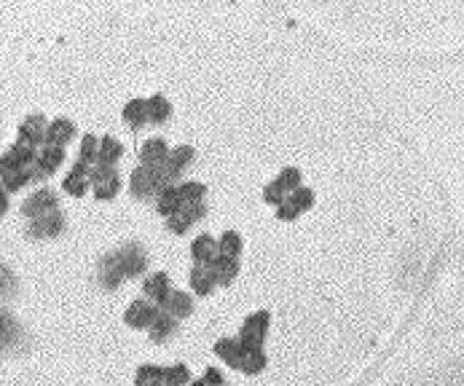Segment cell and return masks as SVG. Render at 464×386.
<instances>
[{"mask_svg": "<svg viewBox=\"0 0 464 386\" xmlns=\"http://www.w3.org/2000/svg\"><path fill=\"white\" fill-rule=\"evenodd\" d=\"M268 322H271V314L268 311H255L250 314L244 325H242V335H239V344H242V351H258L263 346V338L268 333Z\"/></svg>", "mask_w": 464, "mask_h": 386, "instance_id": "obj_1", "label": "cell"}, {"mask_svg": "<svg viewBox=\"0 0 464 386\" xmlns=\"http://www.w3.org/2000/svg\"><path fill=\"white\" fill-rule=\"evenodd\" d=\"M38 161V147L27 145V143H13L3 156H0V177L13 174L19 169H27L30 164Z\"/></svg>", "mask_w": 464, "mask_h": 386, "instance_id": "obj_2", "label": "cell"}, {"mask_svg": "<svg viewBox=\"0 0 464 386\" xmlns=\"http://www.w3.org/2000/svg\"><path fill=\"white\" fill-rule=\"evenodd\" d=\"M159 306H150L148 301H134L132 306L126 308V314H124V320H126V325L129 327H134V330H148L150 325H153V320L159 317Z\"/></svg>", "mask_w": 464, "mask_h": 386, "instance_id": "obj_3", "label": "cell"}, {"mask_svg": "<svg viewBox=\"0 0 464 386\" xmlns=\"http://www.w3.org/2000/svg\"><path fill=\"white\" fill-rule=\"evenodd\" d=\"M207 215V207H204V201L199 204H183V210L180 212H174L169 220H167V228L174 231V234H186L188 228L194 226L196 220H201Z\"/></svg>", "mask_w": 464, "mask_h": 386, "instance_id": "obj_4", "label": "cell"}, {"mask_svg": "<svg viewBox=\"0 0 464 386\" xmlns=\"http://www.w3.org/2000/svg\"><path fill=\"white\" fill-rule=\"evenodd\" d=\"M46 129H49V123H46L43 116H30L19 126V143H27L32 147L46 145Z\"/></svg>", "mask_w": 464, "mask_h": 386, "instance_id": "obj_5", "label": "cell"}, {"mask_svg": "<svg viewBox=\"0 0 464 386\" xmlns=\"http://www.w3.org/2000/svg\"><path fill=\"white\" fill-rule=\"evenodd\" d=\"M54 210H59V199H56L54 191H38V193H32L25 201V207H22V212L27 217H40V215L54 212Z\"/></svg>", "mask_w": 464, "mask_h": 386, "instance_id": "obj_6", "label": "cell"}, {"mask_svg": "<svg viewBox=\"0 0 464 386\" xmlns=\"http://www.w3.org/2000/svg\"><path fill=\"white\" fill-rule=\"evenodd\" d=\"M143 290H145L148 298H153V303H159V308H164V303H167V301H169V295H172L169 274H164V271H156L153 277H148V279H145Z\"/></svg>", "mask_w": 464, "mask_h": 386, "instance_id": "obj_7", "label": "cell"}, {"mask_svg": "<svg viewBox=\"0 0 464 386\" xmlns=\"http://www.w3.org/2000/svg\"><path fill=\"white\" fill-rule=\"evenodd\" d=\"M207 268L213 271L215 284H231V282L237 279V274H239V260L237 258H226V255L218 253L213 260L207 263Z\"/></svg>", "mask_w": 464, "mask_h": 386, "instance_id": "obj_8", "label": "cell"}, {"mask_svg": "<svg viewBox=\"0 0 464 386\" xmlns=\"http://www.w3.org/2000/svg\"><path fill=\"white\" fill-rule=\"evenodd\" d=\"M89 169H92V167L81 159L73 164L70 174L65 177V191L70 196H83V193L89 191Z\"/></svg>", "mask_w": 464, "mask_h": 386, "instance_id": "obj_9", "label": "cell"}, {"mask_svg": "<svg viewBox=\"0 0 464 386\" xmlns=\"http://www.w3.org/2000/svg\"><path fill=\"white\" fill-rule=\"evenodd\" d=\"M169 159V145L161 137H150L145 145L140 147V161L143 167H161Z\"/></svg>", "mask_w": 464, "mask_h": 386, "instance_id": "obj_10", "label": "cell"}, {"mask_svg": "<svg viewBox=\"0 0 464 386\" xmlns=\"http://www.w3.org/2000/svg\"><path fill=\"white\" fill-rule=\"evenodd\" d=\"M62 226H65L62 215H59V210H54V212H46V215H40V217H32L30 234H32V236H40V239H46V236H56V234L62 231Z\"/></svg>", "mask_w": 464, "mask_h": 386, "instance_id": "obj_11", "label": "cell"}, {"mask_svg": "<svg viewBox=\"0 0 464 386\" xmlns=\"http://www.w3.org/2000/svg\"><path fill=\"white\" fill-rule=\"evenodd\" d=\"M116 260H119V268L124 271V277H137V274H143L145 271V253L134 244V247H126L124 253L116 255Z\"/></svg>", "mask_w": 464, "mask_h": 386, "instance_id": "obj_12", "label": "cell"}, {"mask_svg": "<svg viewBox=\"0 0 464 386\" xmlns=\"http://www.w3.org/2000/svg\"><path fill=\"white\" fill-rule=\"evenodd\" d=\"M73 137H76V123L67 119H56V121H52L49 129H46V145L65 147Z\"/></svg>", "mask_w": 464, "mask_h": 386, "instance_id": "obj_13", "label": "cell"}, {"mask_svg": "<svg viewBox=\"0 0 464 386\" xmlns=\"http://www.w3.org/2000/svg\"><path fill=\"white\" fill-rule=\"evenodd\" d=\"M62 161H65V147H59V145H43L38 150V164L40 169H43V174L49 177L52 172H56L59 167H62Z\"/></svg>", "mask_w": 464, "mask_h": 386, "instance_id": "obj_14", "label": "cell"}, {"mask_svg": "<svg viewBox=\"0 0 464 386\" xmlns=\"http://www.w3.org/2000/svg\"><path fill=\"white\" fill-rule=\"evenodd\" d=\"M191 161H194V147L191 145H180V147H174V150H169V159L164 164V169L172 177V183H174V177L183 172Z\"/></svg>", "mask_w": 464, "mask_h": 386, "instance_id": "obj_15", "label": "cell"}, {"mask_svg": "<svg viewBox=\"0 0 464 386\" xmlns=\"http://www.w3.org/2000/svg\"><path fill=\"white\" fill-rule=\"evenodd\" d=\"M191 253H194V260H196V263L207 266L215 255H218V239L210 236V234H201V236H196L194 244H191Z\"/></svg>", "mask_w": 464, "mask_h": 386, "instance_id": "obj_16", "label": "cell"}, {"mask_svg": "<svg viewBox=\"0 0 464 386\" xmlns=\"http://www.w3.org/2000/svg\"><path fill=\"white\" fill-rule=\"evenodd\" d=\"M124 156V145H121L116 137H100V150H97V164L102 167H113L116 161Z\"/></svg>", "mask_w": 464, "mask_h": 386, "instance_id": "obj_17", "label": "cell"}, {"mask_svg": "<svg viewBox=\"0 0 464 386\" xmlns=\"http://www.w3.org/2000/svg\"><path fill=\"white\" fill-rule=\"evenodd\" d=\"M215 354L220 357L223 362H228L231 368H237L239 370V360H242V344H239V338H220L218 344H215Z\"/></svg>", "mask_w": 464, "mask_h": 386, "instance_id": "obj_18", "label": "cell"}, {"mask_svg": "<svg viewBox=\"0 0 464 386\" xmlns=\"http://www.w3.org/2000/svg\"><path fill=\"white\" fill-rule=\"evenodd\" d=\"M191 287L196 290V295H210L215 290L213 271H210L207 266H201V263H196L194 271H191Z\"/></svg>", "mask_w": 464, "mask_h": 386, "instance_id": "obj_19", "label": "cell"}, {"mask_svg": "<svg viewBox=\"0 0 464 386\" xmlns=\"http://www.w3.org/2000/svg\"><path fill=\"white\" fill-rule=\"evenodd\" d=\"M124 121L134 126V129H140V126H145L148 121V99H132V102H126L124 107Z\"/></svg>", "mask_w": 464, "mask_h": 386, "instance_id": "obj_20", "label": "cell"}, {"mask_svg": "<svg viewBox=\"0 0 464 386\" xmlns=\"http://www.w3.org/2000/svg\"><path fill=\"white\" fill-rule=\"evenodd\" d=\"M169 116H172L169 99H167L164 94H153V97L148 99V119L153 121V123H164V121H169Z\"/></svg>", "mask_w": 464, "mask_h": 386, "instance_id": "obj_21", "label": "cell"}, {"mask_svg": "<svg viewBox=\"0 0 464 386\" xmlns=\"http://www.w3.org/2000/svg\"><path fill=\"white\" fill-rule=\"evenodd\" d=\"M156 207H159V212L167 215V217H172L174 212H180V210H183V199H180L177 188H174V186L164 188V191L159 193V201H156Z\"/></svg>", "mask_w": 464, "mask_h": 386, "instance_id": "obj_22", "label": "cell"}, {"mask_svg": "<svg viewBox=\"0 0 464 386\" xmlns=\"http://www.w3.org/2000/svg\"><path fill=\"white\" fill-rule=\"evenodd\" d=\"M164 311H169L174 320H180V317H188L194 311V301H191L188 293H172L169 301L164 303Z\"/></svg>", "mask_w": 464, "mask_h": 386, "instance_id": "obj_23", "label": "cell"}, {"mask_svg": "<svg viewBox=\"0 0 464 386\" xmlns=\"http://www.w3.org/2000/svg\"><path fill=\"white\" fill-rule=\"evenodd\" d=\"M174 327H177V320H174L169 311H159V317L153 320V325L148 327L150 335H153V341H164L169 333H174Z\"/></svg>", "mask_w": 464, "mask_h": 386, "instance_id": "obj_24", "label": "cell"}, {"mask_svg": "<svg viewBox=\"0 0 464 386\" xmlns=\"http://www.w3.org/2000/svg\"><path fill=\"white\" fill-rule=\"evenodd\" d=\"M137 386H164V368L159 365H143L134 375Z\"/></svg>", "mask_w": 464, "mask_h": 386, "instance_id": "obj_25", "label": "cell"}, {"mask_svg": "<svg viewBox=\"0 0 464 386\" xmlns=\"http://www.w3.org/2000/svg\"><path fill=\"white\" fill-rule=\"evenodd\" d=\"M263 368H266L263 349H258V351H244V354H242V360H239V370H242V373H247V375L261 373Z\"/></svg>", "mask_w": 464, "mask_h": 386, "instance_id": "obj_26", "label": "cell"}, {"mask_svg": "<svg viewBox=\"0 0 464 386\" xmlns=\"http://www.w3.org/2000/svg\"><path fill=\"white\" fill-rule=\"evenodd\" d=\"M218 253L226 255V258H239L242 253V236H239L237 231H226L220 241H218Z\"/></svg>", "mask_w": 464, "mask_h": 386, "instance_id": "obj_27", "label": "cell"}, {"mask_svg": "<svg viewBox=\"0 0 464 386\" xmlns=\"http://www.w3.org/2000/svg\"><path fill=\"white\" fill-rule=\"evenodd\" d=\"M177 193H180L183 204H199V201H204L207 188L201 186V183H196V180H191V183H183V186L177 188Z\"/></svg>", "mask_w": 464, "mask_h": 386, "instance_id": "obj_28", "label": "cell"}, {"mask_svg": "<svg viewBox=\"0 0 464 386\" xmlns=\"http://www.w3.org/2000/svg\"><path fill=\"white\" fill-rule=\"evenodd\" d=\"M287 201H290L298 212H306V210L314 207V191H311V188H304V186L295 188L290 196H287Z\"/></svg>", "mask_w": 464, "mask_h": 386, "instance_id": "obj_29", "label": "cell"}, {"mask_svg": "<svg viewBox=\"0 0 464 386\" xmlns=\"http://www.w3.org/2000/svg\"><path fill=\"white\" fill-rule=\"evenodd\" d=\"M191 381L186 365H172V368H164V386H186Z\"/></svg>", "mask_w": 464, "mask_h": 386, "instance_id": "obj_30", "label": "cell"}, {"mask_svg": "<svg viewBox=\"0 0 464 386\" xmlns=\"http://www.w3.org/2000/svg\"><path fill=\"white\" fill-rule=\"evenodd\" d=\"M94 188V196L100 201H110L116 193H119V188H121V180H119V174L116 177H110V180H102V183H97Z\"/></svg>", "mask_w": 464, "mask_h": 386, "instance_id": "obj_31", "label": "cell"}, {"mask_svg": "<svg viewBox=\"0 0 464 386\" xmlns=\"http://www.w3.org/2000/svg\"><path fill=\"white\" fill-rule=\"evenodd\" d=\"M30 180H32V174H30V167H27V169H19V172H13V174H6V177H3V188H6L8 193H13V191H22Z\"/></svg>", "mask_w": 464, "mask_h": 386, "instance_id": "obj_32", "label": "cell"}, {"mask_svg": "<svg viewBox=\"0 0 464 386\" xmlns=\"http://www.w3.org/2000/svg\"><path fill=\"white\" fill-rule=\"evenodd\" d=\"M97 150H100V137L86 134V137H83V143H81V161H86L89 167L97 164Z\"/></svg>", "mask_w": 464, "mask_h": 386, "instance_id": "obj_33", "label": "cell"}, {"mask_svg": "<svg viewBox=\"0 0 464 386\" xmlns=\"http://www.w3.org/2000/svg\"><path fill=\"white\" fill-rule=\"evenodd\" d=\"M277 183L285 188L287 193H292L295 188H301V172H298L295 167H287V169H282V174L277 177Z\"/></svg>", "mask_w": 464, "mask_h": 386, "instance_id": "obj_34", "label": "cell"}, {"mask_svg": "<svg viewBox=\"0 0 464 386\" xmlns=\"http://www.w3.org/2000/svg\"><path fill=\"white\" fill-rule=\"evenodd\" d=\"M287 196H290V193H287V191H285V188L279 186L277 180H274V183H268V186L263 188V199L268 201V204H282V201H287Z\"/></svg>", "mask_w": 464, "mask_h": 386, "instance_id": "obj_35", "label": "cell"}, {"mask_svg": "<svg viewBox=\"0 0 464 386\" xmlns=\"http://www.w3.org/2000/svg\"><path fill=\"white\" fill-rule=\"evenodd\" d=\"M277 215H279V220H295V217H298L301 212L292 207L290 201H282V204L277 207Z\"/></svg>", "mask_w": 464, "mask_h": 386, "instance_id": "obj_36", "label": "cell"}, {"mask_svg": "<svg viewBox=\"0 0 464 386\" xmlns=\"http://www.w3.org/2000/svg\"><path fill=\"white\" fill-rule=\"evenodd\" d=\"M204 381H207L210 386H226V378H223V373H220L218 368H210L207 375H204Z\"/></svg>", "mask_w": 464, "mask_h": 386, "instance_id": "obj_37", "label": "cell"}, {"mask_svg": "<svg viewBox=\"0 0 464 386\" xmlns=\"http://www.w3.org/2000/svg\"><path fill=\"white\" fill-rule=\"evenodd\" d=\"M6 212H8V191L0 183V215H6Z\"/></svg>", "mask_w": 464, "mask_h": 386, "instance_id": "obj_38", "label": "cell"}, {"mask_svg": "<svg viewBox=\"0 0 464 386\" xmlns=\"http://www.w3.org/2000/svg\"><path fill=\"white\" fill-rule=\"evenodd\" d=\"M6 330H8V320H6V317H3V314H0V335L6 333Z\"/></svg>", "mask_w": 464, "mask_h": 386, "instance_id": "obj_39", "label": "cell"}, {"mask_svg": "<svg viewBox=\"0 0 464 386\" xmlns=\"http://www.w3.org/2000/svg\"><path fill=\"white\" fill-rule=\"evenodd\" d=\"M194 386H210V384H207L204 378H199V381H194Z\"/></svg>", "mask_w": 464, "mask_h": 386, "instance_id": "obj_40", "label": "cell"}]
</instances>
